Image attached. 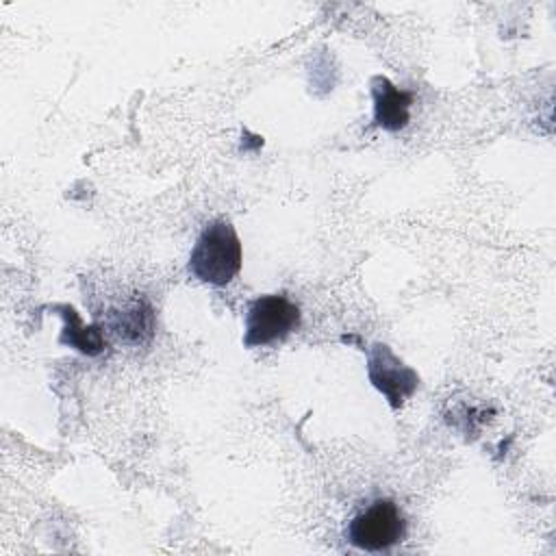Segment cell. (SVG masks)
<instances>
[{"mask_svg": "<svg viewBox=\"0 0 556 556\" xmlns=\"http://www.w3.org/2000/svg\"><path fill=\"white\" fill-rule=\"evenodd\" d=\"M241 269V241L235 226L219 217L206 224L193 243L187 271L206 285L226 287Z\"/></svg>", "mask_w": 556, "mask_h": 556, "instance_id": "1", "label": "cell"}, {"mask_svg": "<svg viewBox=\"0 0 556 556\" xmlns=\"http://www.w3.org/2000/svg\"><path fill=\"white\" fill-rule=\"evenodd\" d=\"M245 348H265L282 343L293 330L300 328V306L287 295H261L245 308Z\"/></svg>", "mask_w": 556, "mask_h": 556, "instance_id": "2", "label": "cell"}, {"mask_svg": "<svg viewBox=\"0 0 556 556\" xmlns=\"http://www.w3.org/2000/svg\"><path fill=\"white\" fill-rule=\"evenodd\" d=\"M406 534V519L391 500H376L356 513L345 530L348 541L363 552H384Z\"/></svg>", "mask_w": 556, "mask_h": 556, "instance_id": "3", "label": "cell"}, {"mask_svg": "<svg viewBox=\"0 0 556 556\" xmlns=\"http://www.w3.org/2000/svg\"><path fill=\"white\" fill-rule=\"evenodd\" d=\"M369 382L387 397L391 408H400L419 384V376L404 365L384 343H376L367 352Z\"/></svg>", "mask_w": 556, "mask_h": 556, "instance_id": "4", "label": "cell"}, {"mask_svg": "<svg viewBox=\"0 0 556 556\" xmlns=\"http://www.w3.org/2000/svg\"><path fill=\"white\" fill-rule=\"evenodd\" d=\"M374 98V124L384 130H400L408 124L413 93L397 89L387 76L371 78Z\"/></svg>", "mask_w": 556, "mask_h": 556, "instance_id": "5", "label": "cell"}, {"mask_svg": "<svg viewBox=\"0 0 556 556\" xmlns=\"http://www.w3.org/2000/svg\"><path fill=\"white\" fill-rule=\"evenodd\" d=\"M56 311H61V315L65 317V328L59 337V343L76 348L78 352L89 354V356H98L104 350L106 343H104V337L98 326H85L80 315L67 304L56 306Z\"/></svg>", "mask_w": 556, "mask_h": 556, "instance_id": "6", "label": "cell"}]
</instances>
